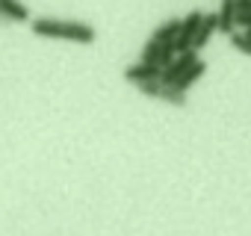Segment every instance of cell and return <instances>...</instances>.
Masks as SVG:
<instances>
[{
	"label": "cell",
	"mask_w": 251,
	"mask_h": 236,
	"mask_svg": "<svg viewBox=\"0 0 251 236\" xmlns=\"http://www.w3.org/2000/svg\"><path fill=\"white\" fill-rule=\"evenodd\" d=\"M30 27L42 39H65L77 45H92L95 30L83 21H59V18H30Z\"/></svg>",
	"instance_id": "6da1fadb"
},
{
	"label": "cell",
	"mask_w": 251,
	"mask_h": 236,
	"mask_svg": "<svg viewBox=\"0 0 251 236\" xmlns=\"http://www.w3.org/2000/svg\"><path fill=\"white\" fill-rule=\"evenodd\" d=\"M0 15L15 21V24H27L30 21V9L24 3H18V0H0Z\"/></svg>",
	"instance_id": "ba28073f"
},
{
	"label": "cell",
	"mask_w": 251,
	"mask_h": 236,
	"mask_svg": "<svg viewBox=\"0 0 251 236\" xmlns=\"http://www.w3.org/2000/svg\"><path fill=\"white\" fill-rule=\"evenodd\" d=\"M139 92H142L145 97H160V92H163V83H160V80H151V83H142V86H139Z\"/></svg>",
	"instance_id": "7c38bea8"
},
{
	"label": "cell",
	"mask_w": 251,
	"mask_h": 236,
	"mask_svg": "<svg viewBox=\"0 0 251 236\" xmlns=\"http://www.w3.org/2000/svg\"><path fill=\"white\" fill-rule=\"evenodd\" d=\"M219 30V21H216V12H210V15H204L201 18V27H198V33H195V42H192V50H204L207 47V42H210V36Z\"/></svg>",
	"instance_id": "52a82bcc"
},
{
	"label": "cell",
	"mask_w": 251,
	"mask_h": 236,
	"mask_svg": "<svg viewBox=\"0 0 251 236\" xmlns=\"http://www.w3.org/2000/svg\"><path fill=\"white\" fill-rule=\"evenodd\" d=\"M157 100H166V103H172V106H186V94L183 92H177L175 86H163V92H160V97Z\"/></svg>",
	"instance_id": "30bf717a"
},
{
	"label": "cell",
	"mask_w": 251,
	"mask_h": 236,
	"mask_svg": "<svg viewBox=\"0 0 251 236\" xmlns=\"http://www.w3.org/2000/svg\"><path fill=\"white\" fill-rule=\"evenodd\" d=\"M198 59H201V56H198V50H183V53H177V56H175L163 71H160V83H163V86H175V83H177V80H180V77H183L195 62H198Z\"/></svg>",
	"instance_id": "7a4b0ae2"
},
{
	"label": "cell",
	"mask_w": 251,
	"mask_h": 236,
	"mask_svg": "<svg viewBox=\"0 0 251 236\" xmlns=\"http://www.w3.org/2000/svg\"><path fill=\"white\" fill-rule=\"evenodd\" d=\"M124 80L133 83V86H142V83L160 80V68L145 65V62H136V65H127V68H124Z\"/></svg>",
	"instance_id": "277c9868"
},
{
	"label": "cell",
	"mask_w": 251,
	"mask_h": 236,
	"mask_svg": "<svg viewBox=\"0 0 251 236\" xmlns=\"http://www.w3.org/2000/svg\"><path fill=\"white\" fill-rule=\"evenodd\" d=\"M204 74H207V62H204V59H198V62H195V65H192V68H189V71H186V74H183L177 83H175V89L186 94V92H189V86H195V83H198Z\"/></svg>",
	"instance_id": "9c48e42d"
},
{
	"label": "cell",
	"mask_w": 251,
	"mask_h": 236,
	"mask_svg": "<svg viewBox=\"0 0 251 236\" xmlns=\"http://www.w3.org/2000/svg\"><path fill=\"white\" fill-rule=\"evenodd\" d=\"M216 21H219V33H225V36L236 33V0H225L216 12Z\"/></svg>",
	"instance_id": "5b68a950"
},
{
	"label": "cell",
	"mask_w": 251,
	"mask_h": 236,
	"mask_svg": "<svg viewBox=\"0 0 251 236\" xmlns=\"http://www.w3.org/2000/svg\"><path fill=\"white\" fill-rule=\"evenodd\" d=\"M177 33H180V18H169V21H163L154 30L151 42H157V45H175L177 42Z\"/></svg>",
	"instance_id": "8992f818"
},
{
	"label": "cell",
	"mask_w": 251,
	"mask_h": 236,
	"mask_svg": "<svg viewBox=\"0 0 251 236\" xmlns=\"http://www.w3.org/2000/svg\"><path fill=\"white\" fill-rule=\"evenodd\" d=\"M201 18H204V12H198V9H192L186 18H180V33H177V42H175V50L177 53L192 50V42H195L198 27H201Z\"/></svg>",
	"instance_id": "3957f363"
},
{
	"label": "cell",
	"mask_w": 251,
	"mask_h": 236,
	"mask_svg": "<svg viewBox=\"0 0 251 236\" xmlns=\"http://www.w3.org/2000/svg\"><path fill=\"white\" fill-rule=\"evenodd\" d=\"M227 39H230V45H233V47H236L239 53L251 56V42H248V39H245L242 33H233V36H227Z\"/></svg>",
	"instance_id": "8fae6325"
}]
</instances>
